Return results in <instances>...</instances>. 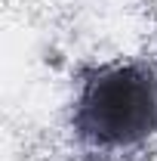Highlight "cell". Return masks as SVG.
<instances>
[{"mask_svg": "<svg viewBox=\"0 0 157 161\" xmlns=\"http://www.w3.org/2000/svg\"><path fill=\"white\" fill-rule=\"evenodd\" d=\"M74 130L102 149L145 142L157 130V78L142 65H102L83 80Z\"/></svg>", "mask_w": 157, "mask_h": 161, "instance_id": "obj_1", "label": "cell"}]
</instances>
